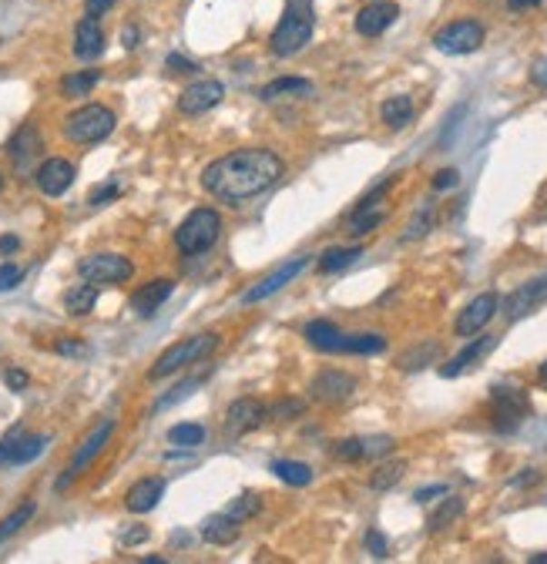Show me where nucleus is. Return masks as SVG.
Returning a JSON list of instances; mask_svg holds the SVG:
<instances>
[{
	"label": "nucleus",
	"mask_w": 547,
	"mask_h": 564,
	"mask_svg": "<svg viewBox=\"0 0 547 564\" xmlns=\"http://www.w3.org/2000/svg\"><path fill=\"white\" fill-rule=\"evenodd\" d=\"M493 350H497V336H481V340L467 343L457 356H453V360H447V363L440 366V376H443V380H453V376L467 373L473 363H481L483 356L493 353Z\"/></svg>",
	"instance_id": "dca6fc26"
},
{
	"label": "nucleus",
	"mask_w": 547,
	"mask_h": 564,
	"mask_svg": "<svg viewBox=\"0 0 547 564\" xmlns=\"http://www.w3.org/2000/svg\"><path fill=\"white\" fill-rule=\"evenodd\" d=\"M222 98H225L222 81H215V78L195 81V84H188V88L178 94V111H182V114H205V111L215 108Z\"/></svg>",
	"instance_id": "9b49d317"
},
{
	"label": "nucleus",
	"mask_w": 547,
	"mask_h": 564,
	"mask_svg": "<svg viewBox=\"0 0 547 564\" xmlns=\"http://www.w3.org/2000/svg\"><path fill=\"white\" fill-rule=\"evenodd\" d=\"M440 356V343H423V346H413L410 353L400 356V370H406V373H413V370H423V366H430L433 360Z\"/></svg>",
	"instance_id": "473e14b6"
},
{
	"label": "nucleus",
	"mask_w": 547,
	"mask_h": 564,
	"mask_svg": "<svg viewBox=\"0 0 547 564\" xmlns=\"http://www.w3.org/2000/svg\"><path fill=\"white\" fill-rule=\"evenodd\" d=\"M306 340L316 350H323V353H340V343H343V332L336 322L329 320H313L306 326Z\"/></svg>",
	"instance_id": "5701e85b"
},
{
	"label": "nucleus",
	"mask_w": 547,
	"mask_h": 564,
	"mask_svg": "<svg viewBox=\"0 0 547 564\" xmlns=\"http://www.w3.org/2000/svg\"><path fill=\"white\" fill-rule=\"evenodd\" d=\"M333 454L340 457V460H363V443H360V437L340 440V443H336V450H333Z\"/></svg>",
	"instance_id": "de8ad7c7"
},
{
	"label": "nucleus",
	"mask_w": 547,
	"mask_h": 564,
	"mask_svg": "<svg viewBox=\"0 0 547 564\" xmlns=\"http://www.w3.org/2000/svg\"><path fill=\"white\" fill-rule=\"evenodd\" d=\"M114 4H118V0H88V4H85V14H88V17H101V14H108Z\"/></svg>",
	"instance_id": "5fc2aeb1"
},
{
	"label": "nucleus",
	"mask_w": 547,
	"mask_h": 564,
	"mask_svg": "<svg viewBox=\"0 0 547 564\" xmlns=\"http://www.w3.org/2000/svg\"><path fill=\"white\" fill-rule=\"evenodd\" d=\"M306 94H313V81H306V78H275V81H269L263 91H259V98L263 101L306 98Z\"/></svg>",
	"instance_id": "b1692460"
},
{
	"label": "nucleus",
	"mask_w": 547,
	"mask_h": 564,
	"mask_svg": "<svg viewBox=\"0 0 547 564\" xmlns=\"http://www.w3.org/2000/svg\"><path fill=\"white\" fill-rule=\"evenodd\" d=\"M98 81H101V71H75V74H67L61 81V91H65L67 98H85Z\"/></svg>",
	"instance_id": "2f4dec72"
},
{
	"label": "nucleus",
	"mask_w": 547,
	"mask_h": 564,
	"mask_svg": "<svg viewBox=\"0 0 547 564\" xmlns=\"http://www.w3.org/2000/svg\"><path fill=\"white\" fill-rule=\"evenodd\" d=\"M430 225H433V209H430V205H427V209H423L413 222H410V229H406V233H403V239H406V242H410V239H420V235H427V233H430Z\"/></svg>",
	"instance_id": "37998d69"
},
{
	"label": "nucleus",
	"mask_w": 547,
	"mask_h": 564,
	"mask_svg": "<svg viewBox=\"0 0 547 564\" xmlns=\"http://www.w3.org/2000/svg\"><path fill=\"white\" fill-rule=\"evenodd\" d=\"M114 124H118V118H114L111 108H104V104H85V108L67 114L65 134L77 144H94V142H104L114 132Z\"/></svg>",
	"instance_id": "20e7f679"
},
{
	"label": "nucleus",
	"mask_w": 547,
	"mask_h": 564,
	"mask_svg": "<svg viewBox=\"0 0 547 564\" xmlns=\"http://www.w3.org/2000/svg\"><path fill=\"white\" fill-rule=\"evenodd\" d=\"M144 538H148V531H144V528H134V531H128L124 538H121V541H124V544H142Z\"/></svg>",
	"instance_id": "13d9d810"
},
{
	"label": "nucleus",
	"mask_w": 547,
	"mask_h": 564,
	"mask_svg": "<svg viewBox=\"0 0 547 564\" xmlns=\"http://www.w3.org/2000/svg\"><path fill=\"white\" fill-rule=\"evenodd\" d=\"M202 387V376H192V380H185V383H178L175 390H168L164 397H158V403H154V410H168V407H175L178 400H185L192 397V390Z\"/></svg>",
	"instance_id": "58836bf2"
},
{
	"label": "nucleus",
	"mask_w": 547,
	"mask_h": 564,
	"mask_svg": "<svg viewBox=\"0 0 547 564\" xmlns=\"http://www.w3.org/2000/svg\"><path fill=\"white\" fill-rule=\"evenodd\" d=\"M273 474L279 477V480H285V484H293V487L313 484V467L303 464V460H275Z\"/></svg>",
	"instance_id": "7c9ffc66"
},
{
	"label": "nucleus",
	"mask_w": 547,
	"mask_h": 564,
	"mask_svg": "<svg viewBox=\"0 0 547 564\" xmlns=\"http://www.w3.org/2000/svg\"><path fill=\"white\" fill-rule=\"evenodd\" d=\"M219 233H222V219L215 209H195L188 215L182 225H178L175 233V245L182 255H198V252H208L212 245L219 242Z\"/></svg>",
	"instance_id": "7ed1b4c3"
},
{
	"label": "nucleus",
	"mask_w": 547,
	"mask_h": 564,
	"mask_svg": "<svg viewBox=\"0 0 547 564\" xmlns=\"http://www.w3.org/2000/svg\"><path fill=\"white\" fill-rule=\"evenodd\" d=\"M491 400H493V427L501 433H514L521 427V421L527 417V410H531L527 397L514 387H493Z\"/></svg>",
	"instance_id": "6e6552de"
},
{
	"label": "nucleus",
	"mask_w": 547,
	"mask_h": 564,
	"mask_svg": "<svg viewBox=\"0 0 547 564\" xmlns=\"http://www.w3.org/2000/svg\"><path fill=\"white\" fill-rule=\"evenodd\" d=\"M4 383H7L11 390H24L27 383H31V380H27V373H24V370H14V366H7V370H4Z\"/></svg>",
	"instance_id": "603ef678"
},
{
	"label": "nucleus",
	"mask_w": 547,
	"mask_h": 564,
	"mask_svg": "<svg viewBox=\"0 0 547 564\" xmlns=\"http://www.w3.org/2000/svg\"><path fill=\"white\" fill-rule=\"evenodd\" d=\"M168 440L178 443V447H198V443L205 440V427L202 423H175L168 430Z\"/></svg>",
	"instance_id": "e433bc0d"
},
{
	"label": "nucleus",
	"mask_w": 547,
	"mask_h": 564,
	"mask_svg": "<svg viewBox=\"0 0 547 564\" xmlns=\"http://www.w3.org/2000/svg\"><path fill=\"white\" fill-rule=\"evenodd\" d=\"M537 4H541V0H511L507 7H511V11H524V7H537Z\"/></svg>",
	"instance_id": "052dcab7"
},
{
	"label": "nucleus",
	"mask_w": 547,
	"mask_h": 564,
	"mask_svg": "<svg viewBox=\"0 0 547 564\" xmlns=\"http://www.w3.org/2000/svg\"><path fill=\"white\" fill-rule=\"evenodd\" d=\"M104 51V31H101L98 17H81L75 27V54L81 61H91V57H98Z\"/></svg>",
	"instance_id": "a211bd4d"
},
{
	"label": "nucleus",
	"mask_w": 547,
	"mask_h": 564,
	"mask_svg": "<svg viewBox=\"0 0 547 564\" xmlns=\"http://www.w3.org/2000/svg\"><path fill=\"white\" fill-rule=\"evenodd\" d=\"M0 188H4V178H0Z\"/></svg>",
	"instance_id": "0e129e2a"
},
{
	"label": "nucleus",
	"mask_w": 547,
	"mask_h": 564,
	"mask_svg": "<svg viewBox=\"0 0 547 564\" xmlns=\"http://www.w3.org/2000/svg\"><path fill=\"white\" fill-rule=\"evenodd\" d=\"M24 279V269L14 266V262H4L0 266V292H7V289H14L17 282Z\"/></svg>",
	"instance_id": "09e8293b"
},
{
	"label": "nucleus",
	"mask_w": 547,
	"mask_h": 564,
	"mask_svg": "<svg viewBox=\"0 0 547 564\" xmlns=\"http://www.w3.org/2000/svg\"><path fill=\"white\" fill-rule=\"evenodd\" d=\"M363 255V245H336V249H326L319 255V269L323 272H340V269L353 266Z\"/></svg>",
	"instance_id": "c85d7f7f"
},
{
	"label": "nucleus",
	"mask_w": 547,
	"mask_h": 564,
	"mask_svg": "<svg viewBox=\"0 0 547 564\" xmlns=\"http://www.w3.org/2000/svg\"><path fill=\"white\" fill-rule=\"evenodd\" d=\"M255 510H259V498H255V494H242V498H235L229 504V508H225V514H229L232 520H249V518H255Z\"/></svg>",
	"instance_id": "a19ab883"
},
{
	"label": "nucleus",
	"mask_w": 547,
	"mask_h": 564,
	"mask_svg": "<svg viewBox=\"0 0 547 564\" xmlns=\"http://www.w3.org/2000/svg\"><path fill=\"white\" fill-rule=\"evenodd\" d=\"M360 443H363V457H366V460L393 454V447H396V440L393 437H386V433H380V437H360Z\"/></svg>",
	"instance_id": "4c0bfd02"
},
{
	"label": "nucleus",
	"mask_w": 547,
	"mask_h": 564,
	"mask_svg": "<svg viewBox=\"0 0 547 564\" xmlns=\"http://www.w3.org/2000/svg\"><path fill=\"white\" fill-rule=\"evenodd\" d=\"M118 195H121V185L114 182V178H111V182H104V185H98L94 192H91V205H94V209H101V205H108V202L118 199Z\"/></svg>",
	"instance_id": "a18cd8bd"
},
{
	"label": "nucleus",
	"mask_w": 547,
	"mask_h": 564,
	"mask_svg": "<svg viewBox=\"0 0 547 564\" xmlns=\"http://www.w3.org/2000/svg\"><path fill=\"white\" fill-rule=\"evenodd\" d=\"M172 292H175V282H172V279H154V282H144V286L132 296V310L138 312V316H152V312L158 310V306H162Z\"/></svg>",
	"instance_id": "412c9836"
},
{
	"label": "nucleus",
	"mask_w": 547,
	"mask_h": 564,
	"mask_svg": "<svg viewBox=\"0 0 547 564\" xmlns=\"http://www.w3.org/2000/svg\"><path fill=\"white\" fill-rule=\"evenodd\" d=\"M460 514H463V500H460V498H447L437 510H433V514H430L427 528H430V531H443V528H447V524H453Z\"/></svg>",
	"instance_id": "f704fd0d"
},
{
	"label": "nucleus",
	"mask_w": 547,
	"mask_h": 564,
	"mask_svg": "<svg viewBox=\"0 0 547 564\" xmlns=\"http://www.w3.org/2000/svg\"><path fill=\"white\" fill-rule=\"evenodd\" d=\"M309 393L319 403H343V400H350L356 393V380L350 373H343V370H323L309 383Z\"/></svg>",
	"instance_id": "f8f14e48"
},
{
	"label": "nucleus",
	"mask_w": 547,
	"mask_h": 564,
	"mask_svg": "<svg viewBox=\"0 0 547 564\" xmlns=\"http://www.w3.org/2000/svg\"><path fill=\"white\" fill-rule=\"evenodd\" d=\"M134 41H138V31H134V27H124V31H121V45L134 47Z\"/></svg>",
	"instance_id": "bf43d9fd"
},
{
	"label": "nucleus",
	"mask_w": 547,
	"mask_h": 564,
	"mask_svg": "<svg viewBox=\"0 0 547 564\" xmlns=\"http://www.w3.org/2000/svg\"><path fill=\"white\" fill-rule=\"evenodd\" d=\"M433 45L443 54H473L483 45V27L477 21H453L447 27H440Z\"/></svg>",
	"instance_id": "0eeeda50"
},
{
	"label": "nucleus",
	"mask_w": 547,
	"mask_h": 564,
	"mask_svg": "<svg viewBox=\"0 0 547 564\" xmlns=\"http://www.w3.org/2000/svg\"><path fill=\"white\" fill-rule=\"evenodd\" d=\"M94 302H98V286H94V282L67 289V296H65V306L71 316H88V312L94 310Z\"/></svg>",
	"instance_id": "c756f323"
},
{
	"label": "nucleus",
	"mask_w": 547,
	"mask_h": 564,
	"mask_svg": "<svg viewBox=\"0 0 547 564\" xmlns=\"http://www.w3.org/2000/svg\"><path fill=\"white\" fill-rule=\"evenodd\" d=\"M493 312H497V292H481V296L463 306L453 330H457V336H473V332H481L493 320Z\"/></svg>",
	"instance_id": "ddd939ff"
},
{
	"label": "nucleus",
	"mask_w": 547,
	"mask_h": 564,
	"mask_svg": "<svg viewBox=\"0 0 547 564\" xmlns=\"http://www.w3.org/2000/svg\"><path fill=\"white\" fill-rule=\"evenodd\" d=\"M541 380H544V383H547V360H544V363H541Z\"/></svg>",
	"instance_id": "e2e57ef3"
},
{
	"label": "nucleus",
	"mask_w": 547,
	"mask_h": 564,
	"mask_svg": "<svg viewBox=\"0 0 547 564\" xmlns=\"http://www.w3.org/2000/svg\"><path fill=\"white\" fill-rule=\"evenodd\" d=\"M316 31V11H313V0H289L285 4L283 21L275 24L273 37H269V51L275 57H293L313 41Z\"/></svg>",
	"instance_id": "f03ea898"
},
{
	"label": "nucleus",
	"mask_w": 547,
	"mask_h": 564,
	"mask_svg": "<svg viewBox=\"0 0 547 564\" xmlns=\"http://www.w3.org/2000/svg\"><path fill=\"white\" fill-rule=\"evenodd\" d=\"M457 182H460V172H457V168H440L437 175H433V188H437V192L457 188Z\"/></svg>",
	"instance_id": "8fccbe9b"
},
{
	"label": "nucleus",
	"mask_w": 547,
	"mask_h": 564,
	"mask_svg": "<svg viewBox=\"0 0 547 564\" xmlns=\"http://www.w3.org/2000/svg\"><path fill=\"white\" fill-rule=\"evenodd\" d=\"M34 518V500H24L21 508L14 510V514H7V518L0 520V544L7 541V538H14V534L21 531L24 524Z\"/></svg>",
	"instance_id": "c9c22d12"
},
{
	"label": "nucleus",
	"mask_w": 547,
	"mask_h": 564,
	"mask_svg": "<svg viewBox=\"0 0 547 564\" xmlns=\"http://www.w3.org/2000/svg\"><path fill=\"white\" fill-rule=\"evenodd\" d=\"M380 114H383V124H390L393 132H400V128H406V124L413 122V101L406 98V94L386 98L383 108H380Z\"/></svg>",
	"instance_id": "a878e982"
},
{
	"label": "nucleus",
	"mask_w": 547,
	"mask_h": 564,
	"mask_svg": "<svg viewBox=\"0 0 547 564\" xmlns=\"http://www.w3.org/2000/svg\"><path fill=\"white\" fill-rule=\"evenodd\" d=\"M55 350H57V353H61V356H85V353H88V346L81 343V340H71V336H65V340H57Z\"/></svg>",
	"instance_id": "3c124183"
},
{
	"label": "nucleus",
	"mask_w": 547,
	"mask_h": 564,
	"mask_svg": "<svg viewBox=\"0 0 547 564\" xmlns=\"http://www.w3.org/2000/svg\"><path fill=\"white\" fill-rule=\"evenodd\" d=\"M406 474V464L403 460H390V464H380L376 470H373L370 477V487L373 490H390L393 484H400Z\"/></svg>",
	"instance_id": "72a5a7b5"
},
{
	"label": "nucleus",
	"mask_w": 547,
	"mask_h": 564,
	"mask_svg": "<svg viewBox=\"0 0 547 564\" xmlns=\"http://www.w3.org/2000/svg\"><path fill=\"white\" fill-rule=\"evenodd\" d=\"M306 266H309V255H296V259H289L285 266H279L275 272H269L265 279H259V282H255V286H252L249 292L242 296V302H245V306H252V302H263V299L275 296L279 289L289 286V282H293V279H296Z\"/></svg>",
	"instance_id": "9d476101"
},
{
	"label": "nucleus",
	"mask_w": 547,
	"mask_h": 564,
	"mask_svg": "<svg viewBox=\"0 0 547 564\" xmlns=\"http://www.w3.org/2000/svg\"><path fill=\"white\" fill-rule=\"evenodd\" d=\"M162 494H164L162 477H144V480L132 484V490L124 494V508L132 510V514H148V510L162 500Z\"/></svg>",
	"instance_id": "aec40b11"
},
{
	"label": "nucleus",
	"mask_w": 547,
	"mask_h": 564,
	"mask_svg": "<svg viewBox=\"0 0 547 564\" xmlns=\"http://www.w3.org/2000/svg\"><path fill=\"white\" fill-rule=\"evenodd\" d=\"M34 182L45 195H65L67 188L75 185V165L65 162V158H47L45 165L37 168Z\"/></svg>",
	"instance_id": "2eb2a0df"
},
{
	"label": "nucleus",
	"mask_w": 547,
	"mask_h": 564,
	"mask_svg": "<svg viewBox=\"0 0 547 564\" xmlns=\"http://www.w3.org/2000/svg\"><path fill=\"white\" fill-rule=\"evenodd\" d=\"M219 346V332H202V336H192V340H182V343L168 346L152 366V380H164V376L185 370L188 363H198L205 360L212 350Z\"/></svg>",
	"instance_id": "39448f33"
},
{
	"label": "nucleus",
	"mask_w": 547,
	"mask_h": 564,
	"mask_svg": "<svg viewBox=\"0 0 547 564\" xmlns=\"http://www.w3.org/2000/svg\"><path fill=\"white\" fill-rule=\"evenodd\" d=\"M531 564H547V554H534V558H531Z\"/></svg>",
	"instance_id": "680f3d73"
},
{
	"label": "nucleus",
	"mask_w": 547,
	"mask_h": 564,
	"mask_svg": "<svg viewBox=\"0 0 547 564\" xmlns=\"http://www.w3.org/2000/svg\"><path fill=\"white\" fill-rule=\"evenodd\" d=\"M283 178V158L269 148H239L202 172V188L222 202L255 199Z\"/></svg>",
	"instance_id": "f257e3e1"
},
{
	"label": "nucleus",
	"mask_w": 547,
	"mask_h": 564,
	"mask_svg": "<svg viewBox=\"0 0 547 564\" xmlns=\"http://www.w3.org/2000/svg\"><path fill=\"white\" fill-rule=\"evenodd\" d=\"M547 302V272H541V276H534L531 282H524V286H517L511 296L503 299V316L511 322L524 320V316H531V312L537 310V306H544Z\"/></svg>",
	"instance_id": "1a4fd4ad"
},
{
	"label": "nucleus",
	"mask_w": 547,
	"mask_h": 564,
	"mask_svg": "<svg viewBox=\"0 0 547 564\" xmlns=\"http://www.w3.org/2000/svg\"><path fill=\"white\" fill-rule=\"evenodd\" d=\"M265 421V407L259 400L242 397L225 410V430L229 433H249Z\"/></svg>",
	"instance_id": "f3484780"
},
{
	"label": "nucleus",
	"mask_w": 547,
	"mask_h": 564,
	"mask_svg": "<svg viewBox=\"0 0 547 564\" xmlns=\"http://www.w3.org/2000/svg\"><path fill=\"white\" fill-rule=\"evenodd\" d=\"M77 272H81V279L94 282V286H111V282H124V279H132L134 266L124 259V255L101 252V255H88V259H81V262H77Z\"/></svg>",
	"instance_id": "423d86ee"
},
{
	"label": "nucleus",
	"mask_w": 547,
	"mask_h": 564,
	"mask_svg": "<svg viewBox=\"0 0 547 564\" xmlns=\"http://www.w3.org/2000/svg\"><path fill=\"white\" fill-rule=\"evenodd\" d=\"M111 430H114V421H104V423H98L94 430L85 437V443L77 447L75 450V457H71V467H67V474L71 477H77V470H85V467L94 460V457L101 454V447L108 443V437H111Z\"/></svg>",
	"instance_id": "6ab92c4d"
},
{
	"label": "nucleus",
	"mask_w": 547,
	"mask_h": 564,
	"mask_svg": "<svg viewBox=\"0 0 547 564\" xmlns=\"http://www.w3.org/2000/svg\"><path fill=\"white\" fill-rule=\"evenodd\" d=\"M386 215L383 212H376V209H366V212H353L350 215V233L353 235H366V233H373L380 222H383Z\"/></svg>",
	"instance_id": "ea45409f"
},
{
	"label": "nucleus",
	"mask_w": 547,
	"mask_h": 564,
	"mask_svg": "<svg viewBox=\"0 0 547 564\" xmlns=\"http://www.w3.org/2000/svg\"><path fill=\"white\" fill-rule=\"evenodd\" d=\"M386 350V336L380 332H356V336H343L340 353H360V356H373Z\"/></svg>",
	"instance_id": "bb28decb"
},
{
	"label": "nucleus",
	"mask_w": 547,
	"mask_h": 564,
	"mask_svg": "<svg viewBox=\"0 0 547 564\" xmlns=\"http://www.w3.org/2000/svg\"><path fill=\"white\" fill-rule=\"evenodd\" d=\"M7 152H11L14 165H21V168L27 165V162L41 152V134H37V128H34V124H24L21 132L14 134V142H11Z\"/></svg>",
	"instance_id": "393cba45"
},
{
	"label": "nucleus",
	"mask_w": 547,
	"mask_h": 564,
	"mask_svg": "<svg viewBox=\"0 0 547 564\" xmlns=\"http://www.w3.org/2000/svg\"><path fill=\"white\" fill-rule=\"evenodd\" d=\"M396 17H400V7H396L393 0H373V4H366L356 14V31L363 37H380L386 27H393Z\"/></svg>",
	"instance_id": "4468645a"
},
{
	"label": "nucleus",
	"mask_w": 547,
	"mask_h": 564,
	"mask_svg": "<svg viewBox=\"0 0 547 564\" xmlns=\"http://www.w3.org/2000/svg\"><path fill=\"white\" fill-rule=\"evenodd\" d=\"M164 71H168V74H195L198 64L195 61H188L185 54H168L164 57Z\"/></svg>",
	"instance_id": "49530a36"
},
{
	"label": "nucleus",
	"mask_w": 547,
	"mask_h": 564,
	"mask_svg": "<svg viewBox=\"0 0 547 564\" xmlns=\"http://www.w3.org/2000/svg\"><path fill=\"white\" fill-rule=\"evenodd\" d=\"M531 81L537 88H547V57H537L534 67H531Z\"/></svg>",
	"instance_id": "6e6d98bb"
},
{
	"label": "nucleus",
	"mask_w": 547,
	"mask_h": 564,
	"mask_svg": "<svg viewBox=\"0 0 547 564\" xmlns=\"http://www.w3.org/2000/svg\"><path fill=\"white\" fill-rule=\"evenodd\" d=\"M303 410H306V403H303V400H279V403H275V407H269L265 413H269L273 421H289V417H299Z\"/></svg>",
	"instance_id": "79ce46f5"
},
{
	"label": "nucleus",
	"mask_w": 547,
	"mask_h": 564,
	"mask_svg": "<svg viewBox=\"0 0 547 564\" xmlns=\"http://www.w3.org/2000/svg\"><path fill=\"white\" fill-rule=\"evenodd\" d=\"M47 440H51V437H45V433H21V437H17V443H14L11 467H17V464H31L34 457L45 454Z\"/></svg>",
	"instance_id": "cd10ccee"
},
{
	"label": "nucleus",
	"mask_w": 547,
	"mask_h": 564,
	"mask_svg": "<svg viewBox=\"0 0 547 564\" xmlns=\"http://www.w3.org/2000/svg\"><path fill=\"white\" fill-rule=\"evenodd\" d=\"M430 498H447V484L420 487V490L413 494V500H420V504H423V500H430Z\"/></svg>",
	"instance_id": "864d4df0"
},
{
	"label": "nucleus",
	"mask_w": 547,
	"mask_h": 564,
	"mask_svg": "<svg viewBox=\"0 0 547 564\" xmlns=\"http://www.w3.org/2000/svg\"><path fill=\"white\" fill-rule=\"evenodd\" d=\"M17 249H21V239H17V235H0V252L11 255V252H17Z\"/></svg>",
	"instance_id": "4d7b16f0"
},
{
	"label": "nucleus",
	"mask_w": 547,
	"mask_h": 564,
	"mask_svg": "<svg viewBox=\"0 0 547 564\" xmlns=\"http://www.w3.org/2000/svg\"><path fill=\"white\" fill-rule=\"evenodd\" d=\"M366 551H370L376 561L390 558V544H386L383 531H376V528H370V531H366Z\"/></svg>",
	"instance_id": "c03bdc74"
},
{
	"label": "nucleus",
	"mask_w": 547,
	"mask_h": 564,
	"mask_svg": "<svg viewBox=\"0 0 547 564\" xmlns=\"http://www.w3.org/2000/svg\"><path fill=\"white\" fill-rule=\"evenodd\" d=\"M198 534H202V541H205V544L225 548V544H232L235 538H239V520H232L229 514L222 510V514H212V518L202 520Z\"/></svg>",
	"instance_id": "4be33fe9"
}]
</instances>
